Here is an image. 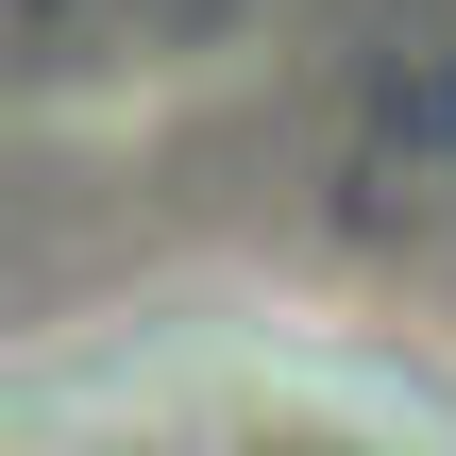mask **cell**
Masks as SVG:
<instances>
[{
    "mask_svg": "<svg viewBox=\"0 0 456 456\" xmlns=\"http://www.w3.org/2000/svg\"><path fill=\"white\" fill-rule=\"evenodd\" d=\"M0 456H456V355L389 322H135L0 406Z\"/></svg>",
    "mask_w": 456,
    "mask_h": 456,
    "instance_id": "cell-1",
    "label": "cell"
}]
</instances>
